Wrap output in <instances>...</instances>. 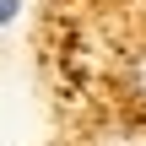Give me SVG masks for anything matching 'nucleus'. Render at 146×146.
Returning a JSON list of instances; mask_svg holds the SVG:
<instances>
[{"label": "nucleus", "mask_w": 146, "mask_h": 146, "mask_svg": "<svg viewBox=\"0 0 146 146\" xmlns=\"http://www.w3.org/2000/svg\"><path fill=\"white\" fill-rule=\"evenodd\" d=\"M16 5H22V0H0V27H5V22L16 16Z\"/></svg>", "instance_id": "obj_2"}, {"label": "nucleus", "mask_w": 146, "mask_h": 146, "mask_svg": "<svg viewBox=\"0 0 146 146\" xmlns=\"http://www.w3.org/2000/svg\"><path fill=\"white\" fill-rule=\"evenodd\" d=\"M125 92L130 98H146V49H135L125 60Z\"/></svg>", "instance_id": "obj_1"}]
</instances>
